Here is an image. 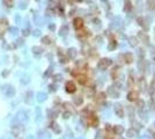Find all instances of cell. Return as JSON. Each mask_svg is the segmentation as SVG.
<instances>
[{"mask_svg":"<svg viewBox=\"0 0 155 139\" xmlns=\"http://www.w3.org/2000/svg\"><path fill=\"white\" fill-rule=\"evenodd\" d=\"M111 65V60L108 58H104V59H101L100 63H98V67L101 68V70H105L107 67H109V66Z\"/></svg>","mask_w":155,"mask_h":139,"instance_id":"3","label":"cell"},{"mask_svg":"<svg viewBox=\"0 0 155 139\" xmlns=\"http://www.w3.org/2000/svg\"><path fill=\"white\" fill-rule=\"evenodd\" d=\"M113 132H115L116 134H122L123 132H124V128H123L122 125H115V127H113Z\"/></svg>","mask_w":155,"mask_h":139,"instance_id":"10","label":"cell"},{"mask_svg":"<svg viewBox=\"0 0 155 139\" xmlns=\"http://www.w3.org/2000/svg\"><path fill=\"white\" fill-rule=\"evenodd\" d=\"M28 119H29L28 112L24 110H20L18 114H16V117H15V121H18L19 123H27Z\"/></svg>","mask_w":155,"mask_h":139,"instance_id":"1","label":"cell"},{"mask_svg":"<svg viewBox=\"0 0 155 139\" xmlns=\"http://www.w3.org/2000/svg\"><path fill=\"white\" fill-rule=\"evenodd\" d=\"M27 139H35V137H34V136H28Z\"/></svg>","mask_w":155,"mask_h":139,"instance_id":"36","label":"cell"},{"mask_svg":"<svg viewBox=\"0 0 155 139\" xmlns=\"http://www.w3.org/2000/svg\"><path fill=\"white\" fill-rule=\"evenodd\" d=\"M139 139H148V138H147V137H140Z\"/></svg>","mask_w":155,"mask_h":139,"instance_id":"40","label":"cell"},{"mask_svg":"<svg viewBox=\"0 0 155 139\" xmlns=\"http://www.w3.org/2000/svg\"><path fill=\"white\" fill-rule=\"evenodd\" d=\"M108 93L110 94V95H112V96H116V97L118 96V92L113 91V87H110V88L108 89Z\"/></svg>","mask_w":155,"mask_h":139,"instance_id":"13","label":"cell"},{"mask_svg":"<svg viewBox=\"0 0 155 139\" xmlns=\"http://www.w3.org/2000/svg\"><path fill=\"white\" fill-rule=\"evenodd\" d=\"M5 1V4L6 5H8V6H10L12 5V3H13V0H4Z\"/></svg>","mask_w":155,"mask_h":139,"instance_id":"28","label":"cell"},{"mask_svg":"<svg viewBox=\"0 0 155 139\" xmlns=\"http://www.w3.org/2000/svg\"><path fill=\"white\" fill-rule=\"evenodd\" d=\"M37 137H38V139H51V134L48 131H45V130L38 131Z\"/></svg>","mask_w":155,"mask_h":139,"instance_id":"4","label":"cell"},{"mask_svg":"<svg viewBox=\"0 0 155 139\" xmlns=\"http://www.w3.org/2000/svg\"><path fill=\"white\" fill-rule=\"evenodd\" d=\"M50 29H52V30H53V29H55V26L51 24V26H50Z\"/></svg>","mask_w":155,"mask_h":139,"instance_id":"37","label":"cell"},{"mask_svg":"<svg viewBox=\"0 0 155 139\" xmlns=\"http://www.w3.org/2000/svg\"><path fill=\"white\" fill-rule=\"evenodd\" d=\"M105 139H112V137H109V136H107V137H105Z\"/></svg>","mask_w":155,"mask_h":139,"instance_id":"39","label":"cell"},{"mask_svg":"<svg viewBox=\"0 0 155 139\" xmlns=\"http://www.w3.org/2000/svg\"><path fill=\"white\" fill-rule=\"evenodd\" d=\"M18 6H19V8H20V9H25V7H27V4H25L24 1H20Z\"/></svg>","mask_w":155,"mask_h":139,"instance_id":"18","label":"cell"},{"mask_svg":"<svg viewBox=\"0 0 155 139\" xmlns=\"http://www.w3.org/2000/svg\"><path fill=\"white\" fill-rule=\"evenodd\" d=\"M89 123L92 127H97L98 125V118L95 116V115H92L89 118Z\"/></svg>","mask_w":155,"mask_h":139,"instance_id":"8","label":"cell"},{"mask_svg":"<svg viewBox=\"0 0 155 139\" xmlns=\"http://www.w3.org/2000/svg\"><path fill=\"white\" fill-rule=\"evenodd\" d=\"M42 121V111H41V108L40 107H37L36 108V122H40Z\"/></svg>","mask_w":155,"mask_h":139,"instance_id":"11","label":"cell"},{"mask_svg":"<svg viewBox=\"0 0 155 139\" xmlns=\"http://www.w3.org/2000/svg\"><path fill=\"white\" fill-rule=\"evenodd\" d=\"M29 80H30V77L29 75H23V78H22V82L23 83H27V82H29Z\"/></svg>","mask_w":155,"mask_h":139,"instance_id":"20","label":"cell"},{"mask_svg":"<svg viewBox=\"0 0 155 139\" xmlns=\"http://www.w3.org/2000/svg\"><path fill=\"white\" fill-rule=\"evenodd\" d=\"M68 55H70L71 58H74L75 55H76V52H75V49H70V50H68Z\"/></svg>","mask_w":155,"mask_h":139,"instance_id":"15","label":"cell"},{"mask_svg":"<svg viewBox=\"0 0 155 139\" xmlns=\"http://www.w3.org/2000/svg\"><path fill=\"white\" fill-rule=\"evenodd\" d=\"M83 23H82V20L81 19H75L74 20V27L76 28V29H80V28H82Z\"/></svg>","mask_w":155,"mask_h":139,"instance_id":"12","label":"cell"},{"mask_svg":"<svg viewBox=\"0 0 155 139\" xmlns=\"http://www.w3.org/2000/svg\"><path fill=\"white\" fill-rule=\"evenodd\" d=\"M43 42H44V43H49V38H43Z\"/></svg>","mask_w":155,"mask_h":139,"instance_id":"33","label":"cell"},{"mask_svg":"<svg viewBox=\"0 0 155 139\" xmlns=\"http://www.w3.org/2000/svg\"><path fill=\"white\" fill-rule=\"evenodd\" d=\"M34 51H35V53H41L42 52V49L41 48H34Z\"/></svg>","mask_w":155,"mask_h":139,"instance_id":"27","label":"cell"},{"mask_svg":"<svg viewBox=\"0 0 155 139\" xmlns=\"http://www.w3.org/2000/svg\"><path fill=\"white\" fill-rule=\"evenodd\" d=\"M7 28V24H6V21H4L1 24H0V31H4Z\"/></svg>","mask_w":155,"mask_h":139,"instance_id":"21","label":"cell"},{"mask_svg":"<svg viewBox=\"0 0 155 139\" xmlns=\"http://www.w3.org/2000/svg\"><path fill=\"white\" fill-rule=\"evenodd\" d=\"M135 134H137V131H135V130H133V129H130L127 131V136L128 137H134Z\"/></svg>","mask_w":155,"mask_h":139,"instance_id":"16","label":"cell"},{"mask_svg":"<svg viewBox=\"0 0 155 139\" xmlns=\"http://www.w3.org/2000/svg\"><path fill=\"white\" fill-rule=\"evenodd\" d=\"M127 100L128 101H137L138 100V93L137 92H130L127 95Z\"/></svg>","mask_w":155,"mask_h":139,"instance_id":"9","label":"cell"},{"mask_svg":"<svg viewBox=\"0 0 155 139\" xmlns=\"http://www.w3.org/2000/svg\"><path fill=\"white\" fill-rule=\"evenodd\" d=\"M50 88H51V91H55V89H56L55 86H50Z\"/></svg>","mask_w":155,"mask_h":139,"instance_id":"38","label":"cell"},{"mask_svg":"<svg viewBox=\"0 0 155 139\" xmlns=\"http://www.w3.org/2000/svg\"><path fill=\"white\" fill-rule=\"evenodd\" d=\"M74 102H75V104H81L82 103V99L81 97H77V99L74 100Z\"/></svg>","mask_w":155,"mask_h":139,"instance_id":"26","label":"cell"},{"mask_svg":"<svg viewBox=\"0 0 155 139\" xmlns=\"http://www.w3.org/2000/svg\"><path fill=\"white\" fill-rule=\"evenodd\" d=\"M41 35V31L40 30H37V29H36L35 31H34V36H40Z\"/></svg>","mask_w":155,"mask_h":139,"instance_id":"30","label":"cell"},{"mask_svg":"<svg viewBox=\"0 0 155 139\" xmlns=\"http://www.w3.org/2000/svg\"><path fill=\"white\" fill-rule=\"evenodd\" d=\"M15 20H16V22H18V23H21V20H22V19H21V16H20V15H16Z\"/></svg>","mask_w":155,"mask_h":139,"instance_id":"29","label":"cell"},{"mask_svg":"<svg viewBox=\"0 0 155 139\" xmlns=\"http://www.w3.org/2000/svg\"><path fill=\"white\" fill-rule=\"evenodd\" d=\"M64 117H65V118H68V117H70V114H67V112L64 114Z\"/></svg>","mask_w":155,"mask_h":139,"instance_id":"35","label":"cell"},{"mask_svg":"<svg viewBox=\"0 0 155 139\" xmlns=\"http://www.w3.org/2000/svg\"><path fill=\"white\" fill-rule=\"evenodd\" d=\"M97 96H98V97L96 99L97 101H103V100H104V97H103V96H104V94H103V93H100Z\"/></svg>","mask_w":155,"mask_h":139,"instance_id":"24","label":"cell"},{"mask_svg":"<svg viewBox=\"0 0 155 139\" xmlns=\"http://www.w3.org/2000/svg\"><path fill=\"white\" fill-rule=\"evenodd\" d=\"M66 92H68V93H74L75 92V83L72 82V81H68V82L66 83Z\"/></svg>","mask_w":155,"mask_h":139,"instance_id":"7","label":"cell"},{"mask_svg":"<svg viewBox=\"0 0 155 139\" xmlns=\"http://www.w3.org/2000/svg\"><path fill=\"white\" fill-rule=\"evenodd\" d=\"M79 81H80L81 83H85L86 81H87V78H86V77H82V75H81L80 78H79Z\"/></svg>","mask_w":155,"mask_h":139,"instance_id":"25","label":"cell"},{"mask_svg":"<svg viewBox=\"0 0 155 139\" xmlns=\"http://www.w3.org/2000/svg\"><path fill=\"white\" fill-rule=\"evenodd\" d=\"M35 21L37 22V24H40V26H42V24H43V20H42V19H41L38 15H36V16H35Z\"/></svg>","mask_w":155,"mask_h":139,"instance_id":"19","label":"cell"},{"mask_svg":"<svg viewBox=\"0 0 155 139\" xmlns=\"http://www.w3.org/2000/svg\"><path fill=\"white\" fill-rule=\"evenodd\" d=\"M1 139H12V137H10V136H5V137H3Z\"/></svg>","mask_w":155,"mask_h":139,"instance_id":"34","label":"cell"},{"mask_svg":"<svg viewBox=\"0 0 155 139\" xmlns=\"http://www.w3.org/2000/svg\"><path fill=\"white\" fill-rule=\"evenodd\" d=\"M36 99H37L38 102H44L45 100L48 99V95H46V93H44V92H38L37 95H36Z\"/></svg>","mask_w":155,"mask_h":139,"instance_id":"6","label":"cell"},{"mask_svg":"<svg viewBox=\"0 0 155 139\" xmlns=\"http://www.w3.org/2000/svg\"><path fill=\"white\" fill-rule=\"evenodd\" d=\"M52 129L55 130V132H57V133H59V132H60V128H59V125H58L57 123L52 124Z\"/></svg>","mask_w":155,"mask_h":139,"instance_id":"14","label":"cell"},{"mask_svg":"<svg viewBox=\"0 0 155 139\" xmlns=\"http://www.w3.org/2000/svg\"><path fill=\"white\" fill-rule=\"evenodd\" d=\"M9 31L13 34V35H15V34L18 33V28H13V27H10V28H9Z\"/></svg>","mask_w":155,"mask_h":139,"instance_id":"23","label":"cell"},{"mask_svg":"<svg viewBox=\"0 0 155 139\" xmlns=\"http://www.w3.org/2000/svg\"><path fill=\"white\" fill-rule=\"evenodd\" d=\"M23 35H24V36L29 35V28H28V29H24V30H23Z\"/></svg>","mask_w":155,"mask_h":139,"instance_id":"31","label":"cell"},{"mask_svg":"<svg viewBox=\"0 0 155 139\" xmlns=\"http://www.w3.org/2000/svg\"><path fill=\"white\" fill-rule=\"evenodd\" d=\"M115 112H116V115H117L118 117H123V116H124V109H123V107L120 106L119 103L115 104Z\"/></svg>","mask_w":155,"mask_h":139,"instance_id":"5","label":"cell"},{"mask_svg":"<svg viewBox=\"0 0 155 139\" xmlns=\"http://www.w3.org/2000/svg\"><path fill=\"white\" fill-rule=\"evenodd\" d=\"M1 91H3L4 93H5V95L8 96V97H13V96L15 95V89L13 88L12 86H8V85H5V86H3Z\"/></svg>","mask_w":155,"mask_h":139,"instance_id":"2","label":"cell"},{"mask_svg":"<svg viewBox=\"0 0 155 139\" xmlns=\"http://www.w3.org/2000/svg\"><path fill=\"white\" fill-rule=\"evenodd\" d=\"M125 57H126V61H127V63H131V61H132V56H131L130 53L125 55Z\"/></svg>","mask_w":155,"mask_h":139,"instance_id":"22","label":"cell"},{"mask_svg":"<svg viewBox=\"0 0 155 139\" xmlns=\"http://www.w3.org/2000/svg\"><path fill=\"white\" fill-rule=\"evenodd\" d=\"M16 42H18V43H16V44H18L19 46H21V45H22V44H23V41H22V40H18V41H16Z\"/></svg>","mask_w":155,"mask_h":139,"instance_id":"32","label":"cell"},{"mask_svg":"<svg viewBox=\"0 0 155 139\" xmlns=\"http://www.w3.org/2000/svg\"><path fill=\"white\" fill-rule=\"evenodd\" d=\"M76 139H85L83 137H79V138H76Z\"/></svg>","mask_w":155,"mask_h":139,"instance_id":"41","label":"cell"},{"mask_svg":"<svg viewBox=\"0 0 155 139\" xmlns=\"http://www.w3.org/2000/svg\"><path fill=\"white\" fill-rule=\"evenodd\" d=\"M67 31H68V28L65 26V27H63V28H61V30H60V35H61V36L66 35V34H67Z\"/></svg>","mask_w":155,"mask_h":139,"instance_id":"17","label":"cell"}]
</instances>
